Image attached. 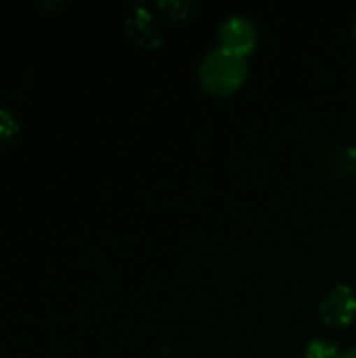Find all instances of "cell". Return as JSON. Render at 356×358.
<instances>
[{
	"label": "cell",
	"instance_id": "3",
	"mask_svg": "<svg viewBox=\"0 0 356 358\" xmlns=\"http://www.w3.org/2000/svg\"><path fill=\"white\" fill-rule=\"evenodd\" d=\"M218 42H220V48H227L231 52L245 57L248 52L254 50V46L258 42V29L250 19L233 15L220 23Z\"/></svg>",
	"mask_w": 356,
	"mask_h": 358
},
{
	"label": "cell",
	"instance_id": "1",
	"mask_svg": "<svg viewBox=\"0 0 356 358\" xmlns=\"http://www.w3.org/2000/svg\"><path fill=\"white\" fill-rule=\"evenodd\" d=\"M248 78L245 57L227 48H212L199 63V82L212 94H231Z\"/></svg>",
	"mask_w": 356,
	"mask_h": 358
},
{
	"label": "cell",
	"instance_id": "5",
	"mask_svg": "<svg viewBox=\"0 0 356 358\" xmlns=\"http://www.w3.org/2000/svg\"><path fill=\"white\" fill-rule=\"evenodd\" d=\"M19 134V122L15 115L6 109H0V147H6L13 143Z\"/></svg>",
	"mask_w": 356,
	"mask_h": 358
},
{
	"label": "cell",
	"instance_id": "7",
	"mask_svg": "<svg viewBox=\"0 0 356 358\" xmlns=\"http://www.w3.org/2000/svg\"><path fill=\"white\" fill-rule=\"evenodd\" d=\"M159 6H162L170 17H176V19L189 17L191 10H193V4H191V2H162Z\"/></svg>",
	"mask_w": 356,
	"mask_h": 358
},
{
	"label": "cell",
	"instance_id": "9",
	"mask_svg": "<svg viewBox=\"0 0 356 358\" xmlns=\"http://www.w3.org/2000/svg\"><path fill=\"white\" fill-rule=\"evenodd\" d=\"M355 38H356V27H355Z\"/></svg>",
	"mask_w": 356,
	"mask_h": 358
},
{
	"label": "cell",
	"instance_id": "6",
	"mask_svg": "<svg viewBox=\"0 0 356 358\" xmlns=\"http://www.w3.org/2000/svg\"><path fill=\"white\" fill-rule=\"evenodd\" d=\"M304 358H344V357L340 355L338 346H334L332 342H325V340H313V342L306 346Z\"/></svg>",
	"mask_w": 356,
	"mask_h": 358
},
{
	"label": "cell",
	"instance_id": "4",
	"mask_svg": "<svg viewBox=\"0 0 356 358\" xmlns=\"http://www.w3.org/2000/svg\"><path fill=\"white\" fill-rule=\"evenodd\" d=\"M327 168L336 176H356V147H336L327 155Z\"/></svg>",
	"mask_w": 356,
	"mask_h": 358
},
{
	"label": "cell",
	"instance_id": "2",
	"mask_svg": "<svg viewBox=\"0 0 356 358\" xmlns=\"http://www.w3.org/2000/svg\"><path fill=\"white\" fill-rule=\"evenodd\" d=\"M321 321L329 327H346L356 319V294L344 283L336 285L319 306Z\"/></svg>",
	"mask_w": 356,
	"mask_h": 358
},
{
	"label": "cell",
	"instance_id": "8",
	"mask_svg": "<svg viewBox=\"0 0 356 358\" xmlns=\"http://www.w3.org/2000/svg\"><path fill=\"white\" fill-rule=\"evenodd\" d=\"M344 358H356V344L350 348V350H348V352H346V355H344Z\"/></svg>",
	"mask_w": 356,
	"mask_h": 358
}]
</instances>
